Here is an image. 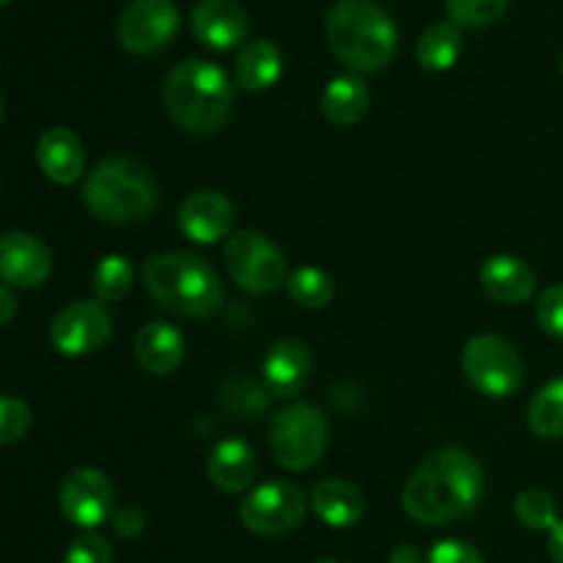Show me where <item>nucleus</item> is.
<instances>
[{
  "mask_svg": "<svg viewBox=\"0 0 563 563\" xmlns=\"http://www.w3.org/2000/svg\"><path fill=\"white\" fill-rule=\"evenodd\" d=\"M484 495V471L467 451L443 449L423 460L407 478L401 504L421 526H445L462 520Z\"/></svg>",
  "mask_w": 563,
  "mask_h": 563,
  "instance_id": "nucleus-1",
  "label": "nucleus"
},
{
  "mask_svg": "<svg viewBox=\"0 0 563 563\" xmlns=\"http://www.w3.org/2000/svg\"><path fill=\"white\" fill-rule=\"evenodd\" d=\"M168 115L190 135H212L234 104L229 75L207 58H187L170 69L163 88Z\"/></svg>",
  "mask_w": 563,
  "mask_h": 563,
  "instance_id": "nucleus-2",
  "label": "nucleus"
},
{
  "mask_svg": "<svg viewBox=\"0 0 563 563\" xmlns=\"http://www.w3.org/2000/svg\"><path fill=\"white\" fill-rule=\"evenodd\" d=\"M324 36L341 64L372 75L396 53V22L374 0H339L324 20Z\"/></svg>",
  "mask_w": 563,
  "mask_h": 563,
  "instance_id": "nucleus-3",
  "label": "nucleus"
},
{
  "mask_svg": "<svg viewBox=\"0 0 563 563\" xmlns=\"http://www.w3.org/2000/svg\"><path fill=\"white\" fill-rule=\"evenodd\" d=\"M146 289L165 311L185 319L212 317L223 306L218 273L192 253H159L143 267Z\"/></svg>",
  "mask_w": 563,
  "mask_h": 563,
  "instance_id": "nucleus-4",
  "label": "nucleus"
},
{
  "mask_svg": "<svg viewBox=\"0 0 563 563\" xmlns=\"http://www.w3.org/2000/svg\"><path fill=\"white\" fill-rule=\"evenodd\" d=\"M88 212L102 223L124 225L146 220L157 209V185L152 170L132 157H113L99 163L82 187Z\"/></svg>",
  "mask_w": 563,
  "mask_h": 563,
  "instance_id": "nucleus-5",
  "label": "nucleus"
},
{
  "mask_svg": "<svg viewBox=\"0 0 563 563\" xmlns=\"http://www.w3.org/2000/svg\"><path fill=\"white\" fill-rule=\"evenodd\" d=\"M269 449L286 471H311L328 449V421L313 405H289L269 427Z\"/></svg>",
  "mask_w": 563,
  "mask_h": 563,
  "instance_id": "nucleus-6",
  "label": "nucleus"
},
{
  "mask_svg": "<svg viewBox=\"0 0 563 563\" xmlns=\"http://www.w3.org/2000/svg\"><path fill=\"white\" fill-rule=\"evenodd\" d=\"M462 368L478 394L489 399H506L520 390L526 379V363L520 352L500 335H476L462 352Z\"/></svg>",
  "mask_w": 563,
  "mask_h": 563,
  "instance_id": "nucleus-7",
  "label": "nucleus"
},
{
  "mask_svg": "<svg viewBox=\"0 0 563 563\" xmlns=\"http://www.w3.org/2000/svg\"><path fill=\"white\" fill-rule=\"evenodd\" d=\"M225 269L251 295H269L278 289L286 275V256L275 242L258 231H240L225 242Z\"/></svg>",
  "mask_w": 563,
  "mask_h": 563,
  "instance_id": "nucleus-8",
  "label": "nucleus"
},
{
  "mask_svg": "<svg viewBox=\"0 0 563 563\" xmlns=\"http://www.w3.org/2000/svg\"><path fill=\"white\" fill-rule=\"evenodd\" d=\"M306 517V495L289 482H267L240 506V520L256 537H284Z\"/></svg>",
  "mask_w": 563,
  "mask_h": 563,
  "instance_id": "nucleus-9",
  "label": "nucleus"
},
{
  "mask_svg": "<svg viewBox=\"0 0 563 563\" xmlns=\"http://www.w3.org/2000/svg\"><path fill=\"white\" fill-rule=\"evenodd\" d=\"M113 333V322L97 300H77L58 311L49 324V341L66 357L93 355L102 350Z\"/></svg>",
  "mask_w": 563,
  "mask_h": 563,
  "instance_id": "nucleus-10",
  "label": "nucleus"
},
{
  "mask_svg": "<svg viewBox=\"0 0 563 563\" xmlns=\"http://www.w3.org/2000/svg\"><path fill=\"white\" fill-rule=\"evenodd\" d=\"M179 31V11L174 0H130L121 11L119 42L135 55L163 49Z\"/></svg>",
  "mask_w": 563,
  "mask_h": 563,
  "instance_id": "nucleus-11",
  "label": "nucleus"
},
{
  "mask_svg": "<svg viewBox=\"0 0 563 563\" xmlns=\"http://www.w3.org/2000/svg\"><path fill=\"white\" fill-rule=\"evenodd\" d=\"M58 506L71 526L91 531L113 517V484L97 467H77L60 482Z\"/></svg>",
  "mask_w": 563,
  "mask_h": 563,
  "instance_id": "nucleus-12",
  "label": "nucleus"
},
{
  "mask_svg": "<svg viewBox=\"0 0 563 563\" xmlns=\"http://www.w3.org/2000/svg\"><path fill=\"white\" fill-rule=\"evenodd\" d=\"M234 203L229 196L218 190H198L187 196L179 207V223L181 234L198 245H212V242L223 240L234 225Z\"/></svg>",
  "mask_w": 563,
  "mask_h": 563,
  "instance_id": "nucleus-13",
  "label": "nucleus"
},
{
  "mask_svg": "<svg viewBox=\"0 0 563 563\" xmlns=\"http://www.w3.org/2000/svg\"><path fill=\"white\" fill-rule=\"evenodd\" d=\"M53 267L47 245L25 231H9L0 240V275L16 289H36Z\"/></svg>",
  "mask_w": 563,
  "mask_h": 563,
  "instance_id": "nucleus-14",
  "label": "nucleus"
},
{
  "mask_svg": "<svg viewBox=\"0 0 563 563\" xmlns=\"http://www.w3.org/2000/svg\"><path fill=\"white\" fill-rule=\"evenodd\" d=\"M313 357L300 339H280L264 355V385L273 396L289 399L308 385Z\"/></svg>",
  "mask_w": 563,
  "mask_h": 563,
  "instance_id": "nucleus-15",
  "label": "nucleus"
},
{
  "mask_svg": "<svg viewBox=\"0 0 563 563\" xmlns=\"http://www.w3.org/2000/svg\"><path fill=\"white\" fill-rule=\"evenodd\" d=\"M190 22L198 42L214 49L236 47L247 33V14L236 0H198Z\"/></svg>",
  "mask_w": 563,
  "mask_h": 563,
  "instance_id": "nucleus-16",
  "label": "nucleus"
},
{
  "mask_svg": "<svg viewBox=\"0 0 563 563\" xmlns=\"http://www.w3.org/2000/svg\"><path fill=\"white\" fill-rule=\"evenodd\" d=\"M36 163L55 185H75L86 170V148L75 132L49 126L36 141Z\"/></svg>",
  "mask_w": 563,
  "mask_h": 563,
  "instance_id": "nucleus-17",
  "label": "nucleus"
},
{
  "mask_svg": "<svg viewBox=\"0 0 563 563\" xmlns=\"http://www.w3.org/2000/svg\"><path fill=\"white\" fill-rule=\"evenodd\" d=\"M478 280H482V289L493 300L506 302V306L526 302L533 295V289H537L533 269L520 256H509V253H498V256L487 258L482 264Z\"/></svg>",
  "mask_w": 563,
  "mask_h": 563,
  "instance_id": "nucleus-18",
  "label": "nucleus"
},
{
  "mask_svg": "<svg viewBox=\"0 0 563 563\" xmlns=\"http://www.w3.org/2000/svg\"><path fill=\"white\" fill-rule=\"evenodd\" d=\"M135 357L146 372L174 374L185 361V335L168 322H146L135 335Z\"/></svg>",
  "mask_w": 563,
  "mask_h": 563,
  "instance_id": "nucleus-19",
  "label": "nucleus"
},
{
  "mask_svg": "<svg viewBox=\"0 0 563 563\" xmlns=\"http://www.w3.org/2000/svg\"><path fill=\"white\" fill-rule=\"evenodd\" d=\"M209 478L220 493L236 495L256 478V454L242 440H223L209 454Z\"/></svg>",
  "mask_w": 563,
  "mask_h": 563,
  "instance_id": "nucleus-20",
  "label": "nucleus"
},
{
  "mask_svg": "<svg viewBox=\"0 0 563 563\" xmlns=\"http://www.w3.org/2000/svg\"><path fill=\"white\" fill-rule=\"evenodd\" d=\"M311 506L319 520L330 528H352L363 517V495L341 478H328L311 489Z\"/></svg>",
  "mask_w": 563,
  "mask_h": 563,
  "instance_id": "nucleus-21",
  "label": "nucleus"
},
{
  "mask_svg": "<svg viewBox=\"0 0 563 563\" xmlns=\"http://www.w3.org/2000/svg\"><path fill=\"white\" fill-rule=\"evenodd\" d=\"M368 102H372V93L357 75L333 77L322 91L324 119L339 126L357 124L368 113Z\"/></svg>",
  "mask_w": 563,
  "mask_h": 563,
  "instance_id": "nucleus-22",
  "label": "nucleus"
},
{
  "mask_svg": "<svg viewBox=\"0 0 563 563\" xmlns=\"http://www.w3.org/2000/svg\"><path fill=\"white\" fill-rule=\"evenodd\" d=\"M280 69H284V58H280L278 44L269 38H256V42H247L236 58V82L245 91H264L278 80Z\"/></svg>",
  "mask_w": 563,
  "mask_h": 563,
  "instance_id": "nucleus-23",
  "label": "nucleus"
},
{
  "mask_svg": "<svg viewBox=\"0 0 563 563\" xmlns=\"http://www.w3.org/2000/svg\"><path fill=\"white\" fill-rule=\"evenodd\" d=\"M462 49V33L456 22H434L418 38V60L429 71H445L456 64Z\"/></svg>",
  "mask_w": 563,
  "mask_h": 563,
  "instance_id": "nucleus-24",
  "label": "nucleus"
},
{
  "mask_svg": "<svg viewBox=\"0 0 563 563\" xmlns=\"http://www.w3.org/2000/svg\"><path fill=\"white\" fill-rule=\"evenodd\" d=\"M528 427L537 438H563V377L537 390L528 405Z\"/></svg>",
  "mask_w": 563,
  "mask_h": 563,
  "instance_id": "nucleus-25",
  "label": "nucleus"
},
{
  "mask_svg": "<svg viewBox=\"0 0 563 563\" xmlns=\"http://www.w3.org/2000/svg\"><path fill=\"white\" fill-rule=\"evenodd\" d=\"M132 280H135V269H132L130 258L121 253H110L93 269L91 286L99 302H115L130 295Z\"/></svg>",
  "mask_w": 563,
  "mask_h": 563,
  "instance_id": "nucleus-26",
  "label": "nucleus"
},
{
  "mask_svg": "<svg viewBox=\"0 0 563 563\" xmlns=\"http://www.w3.org/2000/svg\"><path fill=\"white\" fill-rule=\"evenodd\" d=\"M286 291L291 300L302 308H324L330 306L335 295L333 278L319 267H300L286 278Z\"/></svg>",
  "mask_w": 563,
  "mask_h": 563,
  "instance_id": "nucleus-27",
  "label": "nucleus"
},
{
  "mask_svg": "<svg viewBox=\"0 0 563 563\" xmlns=\"http://www.w3.org/2000/svg\"><path fill=\"white\" fill-rule=\"evenodd\" d=\"M515 515L531 531H553L555 522H559L555 500L544 489H526V493L517 495Z\"/></svg>",
  "mask_w": 563,
  "mask_h": 563,
  "instance_id": "nucleus-28",
  "label": "nucleus"
},
{
  "mask_svg": "<svg viewBox=\"0 0 563 563\" xmlns=\"http://www.w3.org/2000/svg\"><path fill=\"white\" fill-rule=\"evenodd\" d=\"M509 0H445L451 22L462 27H484L498 20Z\"/></svg>",
  "mask_w": 563,
  "mask_h": 563,
  "instance_id": "nucleus-29",
  "label": "nucleus"
},
{
  "mask_svg": "<svg viewBox=\"0 0 563 563\" xmlns=\"http://www.w3.org/2000/svg\"><path fill=\"white\" fill-rule=\"evenodd\" d=\"M27 427H31V410H27V405L5 394L0 399V443L14 445L16 440L25 438Z\"/></svg>",
  "mask_w": 563,
  "mask_h": 563,
  "instance_id": "nucleus-30",
  "label": "nucleus"
},
{
  "mask_svg": "<svg viewBox=\"0 0 563 563\" xmlns=\"http://www.w3.org/2000/svg\"><path fill=\"white\" fill-rule=\"evenodd\" d=\"M64 563H113V550H110L108 539L88 531L71 542Z\"/></svg>",
  "mask_w": 563,
  "mask_h": 563,
  "instance_id": "nucleus-31",
  "label": "nucleus"
},
{
  "mask_svg": "<svg viewBox=\"0 0 563 563\" xmlns=\"http://www.w3.org/2000/svg\"><path fill=\"white\" fill-rule=\"evenodd\" d=\"M537 317L539 324L544 328V333L563 339V284L550 286V289L539 297Z\"/></svg>",
  "mask_w": 563,
  "mask_h": 563,
  "instance_id": "nucleus-32",
  "label": "nucleus"
},
{
  "mask_svg": "<svg viewBox=\"0 0 563 563\" xmlns=\"http://www.w3.org/2000/svg\"><path fill=\"white\" fill-rule=\"evenodd\" d=\"M427 563H484V559L473 544L460 542V539H445L429 550Z\"/></svg>",
  "mask_w": 563,
  "mask_h": 563,
  "instance_id": "nucleus-33",
  "label": "nucleus"
},
{
  "mask_svg": "<svg viewBox=\"0 0 563 563\" xmlns=\"http://www.w3.org/2000/svg\"><path fill=\"white\" fill-rule=\"evenodd\" d=\"M110 522H113V531L119 533L121 539H137L143 533V528H146V520H143L141 509H135V506L115 509Z\"/></svg>",
  "mask_w": 563,
  "mask_h": 563,
  "instance_id": "nucleus-34",
  "label": "nucleus"
},
{
  "mask_svg": "<svg viewBox=\"0 0 563 563\" xmlns=\"http://www.w3.org/2000/svg\"><path fill=\"white\" fill-rule=\"evenodd\" d=\"M548 550H550V559H553V563H563V520L555 522V528L550 531Z\"/></svg>",
  "mask_w": 563,
  "mask_h": 563,
  "instance_id": "nucleus-35",
  "label": "nucleus"
},
{
  "mask_svg": "<svg viewBox=\"0 0 563 563\" xmlns=\"http://www.w3.org/2000/svg\"><path fill=\"white\" fill-rule=\"evenodd\" d=\"M388 563H421V553H418L412 544H399V548L390 553Z\"/></svg>",
  "mask_w": 563,
  "mask_h": 563,
  "instance_id": "nucleus-36",
  "label": "nucleus"
},
{
  "mask_svg": "<svg viewBox=\"0 0 563 563\" xmlns=\"http://www.w3.org/2000/svg\"><path fill=\"white\" fill-rule=\"evenodd\" d=\"M0 302H3V313H0V322L9 324L11 317H14V308H16V300L14 295H11V286L5 284L3 289H0Z\"/></svg>",
  "mask_w": 563,
  "mask_h": 563,
  "instance_id": "nucleus-37",
  "label": "nucleus"
},
{
  "mask_svg": "<svg viewBox=\"0 0 563 563\" xmlns=\"http://www.w3.org/2000/svg\"><path fill=\"white\" fill-rule=\"evenodd\" d=\"M319 563H339V561H319Z\"/></svg>",
  "mask_w": 563,
  "mask_h": 563,
  "instance_id": "nucleus-38",
  "label": "nucleus"
},
{
  "mask_svg": "<svg viewBox=\"0 0 563 563\" xmlns=\"http://www.w3.org/2000/svg\"><path fill=\"white\" fill-rule=\"evenodd\" d=\"M561 69H563V55H561Z\"/></svg>",
  "mask_w": 563,
  "mask_h": 563,
  "instance_id": "nucleus-39",
  "label": "nucleus"
},
{
  "mask_svg": "<svg viewBox=\"0 0 563 563\" xmlns=\"http://www.w3.org/2000/svg\"><path fill=\"white\" fill-rule=\"evenodd\" d=\"M3 3H11V0H3Z\"/></svg>",
  "mask_w": 563,
  "mask_h": 563,
  "instance_id": "nucleus-40",
  "label": "nucleus"
}]
</instances>
